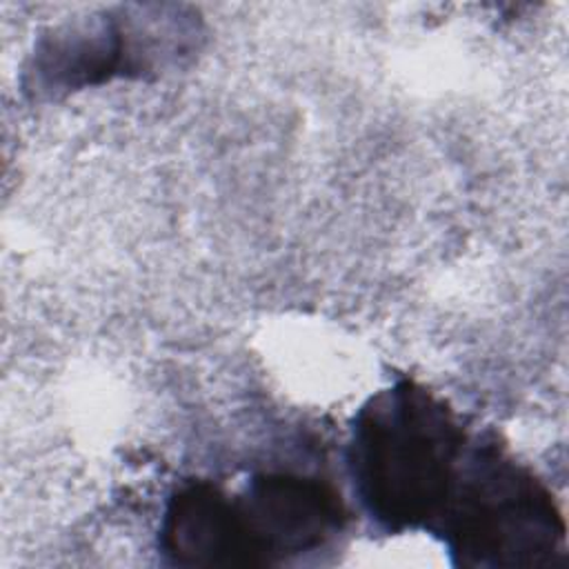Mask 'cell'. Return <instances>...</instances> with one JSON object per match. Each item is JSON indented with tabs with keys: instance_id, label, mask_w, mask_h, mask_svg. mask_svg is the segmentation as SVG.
<instances>
[{
	"instance_id": "6da1fadb",
	"label": "cell",
	"mask_w": 569,
	"mask_h": 569,
	"mask_svg": "<svg viewBox=\"0 0 569 569\" xmlns=\"http://www.w3.org/2000/svg\"><path fill=\"white\" fill-rule=\"evenodd\" d=\"M469 438L460 416L411 378L367 398L351 420L345 465L369 522L389 536L431 533Z\"/></svg>"
},
{
	"instance_id": "7a4b0ae2",
	"label": "cell",
	"mask_w": 569,
	"mask_h": 569,
	"mask_svg": "<svg viewBox=\"0 0 569 569\" xmlns=\"http://www.w3.org/2000/svg\"><path fill=\"white\" fill-rule=\"evenodd\" d=\"M431 536L469 569L553 567L567 549L556 496L493 431L471 433Z\"/></svg>"
},
{
	"instance_id": "3957f363",
	"label": "cell",
	"mask_w": 569,
	"mask_h": 569,
	"mask_svg": "<svg viewBox=\"0 0 569 569\" xmlns=\"http://www.w3.org/2000/svg\"><path fill=\"white\" fill-rule=\"evenodd\" d=\"M238 496L264 565L325 551L349 522V511L329 482L296 471L251 473Z\"/></svg>"
},
{
	"instance_id": "277c9868",
	"label": "cell",
	"mask_w": 569,
	"mask_h": 569,
	"mask_svg": "<svg viewBox=\"0 0 569 569\" xmlns=\"http://www.w3.org/2000/svg\"><path fill=\"white\" fill-rule=\"evenodd\" d=\"M158 551L171 567H262L238 493L213 480H184L164 505Z\"/></svg>"
}]
</instances>
